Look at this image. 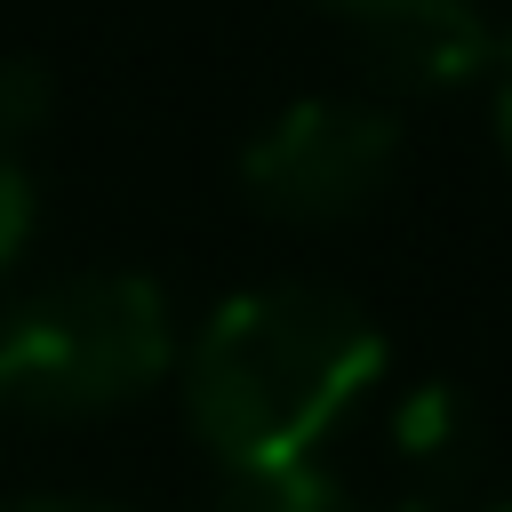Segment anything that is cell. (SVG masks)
Returning <instances> with one entry per match:
<instances>
[{"instance_id": "obj_1", "label": "cell", "mask_w": 512, "mask_h": 512, "mask_svg": "<svg viewBox=\"0 0 512 512\" xmlns=\"http://www.w3.org/2000/svg\"><path fill=\"white\" fill-rule=\"evenodd\" d=\"M384 328L312 280H272L208 312L184 352V408L216 464H288L376 392Z\"/></svg>"}, {"instance_id": "obj_2", "label": "cell", "mask_w": 512, "mask_h": 512, "mask_svg": "<svg viewBox=\"0 0 512 512\" xmlns=\"http://www.w3.org/2000/svg\"><path fill=\"white\" fill-rule=\"evenodd\" d=\"M176 360V312L144 272H80L0 320V408L104 416L152 392Z\"/></svg>"}, {"instance_id": "obj_3", "label": "cell", "mask_w": 512, "mask_h": 512, "mask_svg": "<svg viewBox=\"0 0 512 512\" xmlns=\"http://www.w3.org/2000/svg\"><path fill=\"white\" fill-rule=\"evenodd\" d=\"M400 160V120L368 96H304L272 112L240 152V192L288 224L360 216Z\"/></svg>"}, {"instance_id": "obj_4", "label": "cell", "mask_w": 512, "mask_h": 512, "mask_svg": "<svg viewBox=\"0 0 512 512\" xmlns=\"http://www.w3.org/2000/svg\"><path fill=\"white\" fill-rule=\"evenodd\" d=\"M360 24V64L376 88L392 96H448L488 80L496 64V32L480 16V0H384Z\"/></svg>"}, {"instance_id": "obj_5", "label": "cell", "mask_w": 512, "mask_h": 512, "mask_svg": "<svg viewBox=\"0 0 512 512\" xmlns=\"http://www.w3.org/2000/svg\"><path fill=\"white\" fill-rule=\"evenodd\" d=\"M472 440H480V424H472V408H464L456 384H416V392H400V408H392V448H400V464H416V472H456V464H472Z\"/></svg>"}, {"instance_id": "obj_6", "label": "cell", "mask_w": 512, "mask_h": 512, "mask_svg": "<svg viewBox=\"0 0 512 512\" xmlns=\"http://www.w3.org/2000/svg\"><path fill=\"white\" fill-rule=\"evenodd\" d=\"M216 512H352V504L320 456H288V464H224Z\"/></svg>"}, {"instance_id": "obj_7", "label": "cell", "mask_w": 512, "mask_h": 512, "mask_svg": "<svg viewBox=\"0 0 512 512\" xmlns=\"http://www.w3.org/2000/svg\"><path fill=\"white\" fill-rule=\"evenodd\" d=\"M48 120V72L40 64H0V152L16 160V144Z\"/></svg>"}, {"instance_id": "obj_8", "label": "cell", "mask_w": 512, "mask_h": 512, "mask_svg": "<svg viewBox=\"0 0 512 512\" xmlns=\"http://www.w3.org/2000/svg\"><path fill=\"white\" fill-rule=\"evenodd\" d=\"M24 240H32V176L0 152V272L24 256Z\"/></svg>"}, {"instance_id": "obj_9", "label": "cell", "mask_w": 512, "mask_h": 512, "mask_svg": "<svg viewBox=\"0 0 512 512\" xmlns=\"http://www.w3.org/2000/svg\"><path fill=\"white\" fill-rule=\"evenodd\" d=\"M488 120H496V152L512 168V32H496V64H488Z\"/></svg>"}, {"instance_id": "obj_10", "label": "cell", "mask_w": 512, "mask_h": 512, "mask_svg": "<svg viewBox=\"0 0 512 512\" xmlns=\"http://www.w3.org/2000/svg\"><path fill=\"white\" fill-rule=\"evenodd\" d=\"M0 512H120V504H96V496H16Z\"/></svg>"}, {"instance_id": "obj_11", "label": "cell", "mask_w": 512, "mask_h": 512, "mask_svg": "<svg viewBox=\"0 0 512 512\" xmlns=\"http://www.w3.org/2000/svg\"><path fill=\"white\" fill-rule=\"evenodd\" d=\"M328 8H344V16H368V8H384V0H328Z\"/></svg>"}, {"instance_id": "obj_12", "label": "cell", "mask_w": 512, "mask_h": 512, "mask_svg": "<svg viewBox=\"0 0 512 512\" xmlns=\"http://www.w3.org/2000/svg\"><path fill=\"white\" fill-rule=\"evenodd\" d=\"M488 512H512V488H504V496H488Z\"/></svg>"}, {"instance_id": "obj_13", "label": "cell", "mask_w": 512, "mask_h": 512, "mask_svg": "<svg viewBox=\"0 0 512 512\" xmlns=\"http://www.w3.org/2000/svg\"><path fill=\"white\" fill-rule=\"evenodd\" d=\"M384 512H416V504H384Z\"/></svg>"}]
</instances>
